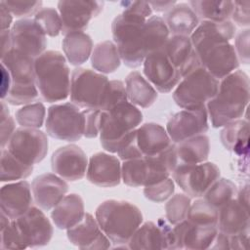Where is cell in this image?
I'll return each instance as SVG.
<instances>
[{
  "mask_svg": "<svg viewBox=\"0 0 250 250\" xmlns=\"http://www.w3.org/2000/svg\"><path fill=\"white\" fill-rule=\"evenodd\" d=\"M177 2L176 1H172V0H168V1H163V0H159V1H149L148 4L151 7L152 10H154L155 12H164L166 13L168 10H170Z\"/></svg>",
  "mask_w": 250,
  "mask_h": 250,
  "instance_id": "db71d44e",
  "label": "cell"
},
{
  "mask_svg": "<svg viewBox=\"0 0 250 250\" xmlns=\"http://www.w3.org/2000/svg\"><path fill=\"white\" fill-rule=\"evenodd\" d=\"M13 25V15L7 9L2 1H0V26L1 30L11 29Z\"/></svg>",
  "mask_w": 250,
  "mask_h": 250,
  "instance_id": "816d5d0a",
  "label": "cell"
},
{
  "mask_svg": "<svg viewBox=\"0 0 250 250\" xmlns=\"http://www.w3.org/2000/svg\"><path fill=\"white\" fill-rule=\"evenodd\" d=\"M128 102L136 106L147 108L158 98L156 89L139 71H131L125 78Z\"/></svg>",
  "mask_w": 250,
  "mask_h": 250,
  "instance_id": "4dcf8cb0",
  "label": "cell"
},
{
  "mask_svg": "<svg viewBox=\"0 0 250 250\" xmlns=\"http://www.w3.org/2000/svg\"><path fill=\"white\" fill-rule=\"evenodd\" d=\"M186 220L197 226L217 227L218 210L212 207L203 198H196V200L190 204Z\"/></svg>",
  "mask_w": 250,
  "mask_h": 250,
  "instance_id": "f35d334b",
  "label": "cell"
},
{
  "mask_svg": "<svg viewBox=\"0 0 250 250\" xmlns=\"http://www.w3.org/2000/svg\"><path fill=\"white\" fill-rule=\"evenodd\" d=\"M31 186L26 181L4 185L0 190V210L11 220L24 214L33 205Z\"/></svg>",
  "mask_w": 250,
  "mask_h": 250,
  "instance_id": "d4e9b609",
  "label": "cell"
},
{
  "mask_svg": "<svg viewBox=\"0 0 250 250\" xmlns=\"http://www.w3.org/2000/svg\"><path fill=\"white\" fill-rule=\"evenodd\" d=\"M209 129L206 106L196 109H183L167 122L166 131L174 144L202 135Z\"/></svg>",
  "mask_w": 250,
  "mask_h": 250,
  "instance_id": "ac0fdd59",
  "label": "cell"
},
{
  "mask_svg": "<svg viewBox=\"0 0 250 250\" xmlns=\"http://www.w3.org/2000/svg\"><path fill=\"white\" fill-rule=\"evenodd\" d=\"M7 9L16 18L27 19L35 16L42 8V1H21V0H2Z\"/></svg>",
  "mask_w": 250,
  "mask_h": 250,
  "instance_id": "f6af8a7d",
  "label": "cell"
},
{
  "mask_svg": "<svg viewBox=\"0 0 250 250\" xmlns=\"http://www.w3.org/2000/svg\"><path fill=\"white\" fill-rule=\"evenodd\" d=\"M129 249L174 250L173 228L168 221L159 218L141 225L127 243Z\"/></svg>",
  "mask_w": 250,
  "mask_h": 250,
  "instance_id": "e0dca14e",
  "label": "cell"
},
{
  "mask_svg": "<svg viewBox=\"0 0 250 250\" xmlns=\"http://www.w3.org/2000/svg\"><path fill=\"white\" fill-rule=\"evenodd\" d=\"M35 82L42 101H64L70 92V70L65 57L59 51L49 50L34 61Z\"/></svg>",
  "mask_w": 250,
  "mask_h": 250,
  "instance_id": "8992f818",
  "label": "cell"
},
{
  "mask_svg": "<svg viewBox=\"0 0 250 250\" xmlns=\"http://www.w3.org/2000/svg\"><path fill=\"white\" fill-rule=\"evenodd\" d=\"M249 28L241 30L235 37L234 50L239 62L249 63Z\"/></svg>",
  "mask_w": 250,
  "mask_h": 250,
  "instance_id": "c3c4849f",
  "label": "cell"
},
{
  "mask_svg": "<svg viewBox=\"0 0 250 250\" xmlns=\"http://www.w3.org/2000/svg\"><path fill=\"white\" fill-rule=\"evenodd\" d=\"M48 138L44 132L34 128L16 129L6 147L13 155L28 165L41 162L48 153Z\"/></svg>",
  "mask_w": 250,
  "mask_h": 250,
  "instance_id": "5bb4252c",
  "label": "cell"
},
{
  "mask_svg": "<svg viewBox=\"0 0 250 250\" xmlns=\"http://www.w3.org/2000/svg\"><path fill=\"white\" fill-rule=\"evenodd\" d=\"M62 48L66 61L72 65L79 66L91 58L94 45L89 34L85 32H72L64 35Z\"/></svg>",
  "mask_w": 250,
  "mask_h": 250,
  "instance_id": "d6a6232c",
  "label": "cell"
},
{
  "mask_svg": "<svg viewBox=\"0 0 250 250\" xmlns=\"http://www.w3.org/2000/svg\"><path fill=\"white\" fill-rule=\"evenodd\" d=\"M218 230L229 235L249 232V206L236 196L218 210Z\"/></svg>",
  "mask_w": 250,
  "mask_h": 250,
  "instance_id": "4316f807",
  "label": "cell"
},
{
  "mask_svg": "<svg viewBox=\"0 0 250 250\" xmlns=\"http://www.w3.org/2000/svg\"><path fill=\"white\" fill-rule=\"evenodd\" d=\"M218 233V227L197 226L184 220L173 227L174 250H204L211 247Z\"/></svg>",
  "mask_w": 250,
  "mask_h": 250,
  "instance_id": "44dd1931",
  "label": "cell"
},
{
  "mask_svg": "<svg viewBox=\"0 0 250 250\" xmlns=\"http://www.w3.org/2000/svg\"><path fill=\"white\" fill-rule=\"evenodd\" d=\"M47 135L51 138L76 142L84 136V117L72 103L55 104L48 108L45 120Z\"/></svg>",
  "mask_w": 250,
  "mask_h": 250,
  "instance_id": "8fae6325",
  "label": "cell"
},
{
  "mask_svg": "<svg viewBox=\"0 0 250 250\" xmlns=\"http://www.w3.org/2000/svg\"><path fill=\"white\" fill-rule=\"evenodd\" d=\"M174 144L166 129L154 122L145 123L132 131L120 144L117 154L125 161L157 155Z\"/></svg>",
  "mask_w": 250,
  "mask_h": 250,
  "instance_id": "9c48e42d",
  "label": "cell"
},
{
  "mask_svg": "<svg viewBox=\"0 0 250 250\" xmlns=\"http://www.w3.org/2000/svg\"><path fill=\"white\" fill-rule=\"evenodd\" d=\"M66 235L71 244L83 250L110 248L111 241L102 230L96 218L90 213H85L77 225L66 229Z\"/></svg>",
  "mask_w": 250,
  "mask_h": 250,
  "instance_id": "7402d4cb",
  "label": "cell"
},
{
  "mask_svg": "<svg viewBox=\"0 0 250 250\" xmlns=\"http://www.w3.org/2000/svg\"><path fill=\"white\" fill-rule=\"evenodd\" d=\"M13 49L36 59L46 51L47 35L34 19H20L11 27Z\"/></svg>",
  "mask_w": 250,
  "mask_h": 250,
  "instance_id": "ffe728a7",
  "label": "cell"
},
{
  "mask_svg": "<svg viewBox=\"0 0 250 250\" xmlns=\"http://www.w3.org/2000/svg\"><path fill=\"white\" fill-rule=\"evenodd\" d=\"M35 59L12 49L1 58L3 64L12 77V87L5 98L6 103L12 105H24L37 102L39 92L35 82Z\"/></svg>",
  "mask_w": 250,
  "mask_h": 250,
  "instance_id": "52a82bcc",
  "label": "cell"
},
{
  "mask_svg": "<svg viewBox=\"0 0 250 250\" xmlns=\"http://www.w3.org/2000/svg\"><path fill=\"white\" fill-rule=\"evenodd\" d=\"M249 94V77L243 70L236 69L221 79L216 95L206 104L211 125L220 128L242 118L247 110Z\"/></svg>",
  "mask_w": 250,
  "mask_h": 250,
  "instance_id": "277c9868",
  "label": "cell"
},
{
  "mask_svg": "<svg viewBox=\"0 0 250 250\" xmlns=\"http://www.w3.org/2000/svg\"><path fill=\"white\" fill-rule=\"evenodd\" d=\"M123 12L114 18L111 33L122 62L137 68L146 57L160 49L164 42L162 28L153 20L152 9L145 1H121Z\"/></svg>",
  "mask_w": 250,
  "mask_h": 250,
  "instance_id": "6da1fadb",
  "label": "cell"
},
{
  "mask_svg": "<svg viewBox=\"0 0 250 250\" xmlns=\"http://www.w3.org/2000/svg\"><path fill=\"white\" fill-rule=\"evenodd\" d=\"M191 199L186 193L172 195L165 204L166 219L171 225H176L187 219Z\"/></svg>",
  "mask_w": 250,
  "mask_h": 250,
  "instance_id": "60d3db41",
  "label": "cell"
},
{
  "mask_svg": "<svg viewBox=\"0 0 250 250\" xmlns=\"http://www.w3.org/2000/svg\"><path fill=\"white\" fill-rule=\"evenodd\" d=\"M53 225L42 209L32 205L24 214L11 220L0 214V248L25 249L47 245L53 236Z\"/></svg>",
  "mask_w": 250,
  "mask_h": 250,
  "instance_id": "3957f363",
  "label": "cell"
},
{
  "mask_svg": "<svg viewBox=\"0 0 250 250\" xmlns=\"http://www.w3.org/2000/svg\"><path fill=\"white\" fill-rule=\"evenodd\" d=\"M84 117V137L96 138L100 133L102 110L97 108H85L82 110Z\"/></svg>",
  "mask_w": 250,
  "mask_h": 250,
  "instance_id": "7dc6e473",
  "label": "cell"
},
{
  "mask_svg": "<svg viewBox=\"0 0 250 250\" xmlns=\"http://www.w3.org/2000/svg\"><path fill=\"white\" fill-rule=\"evenodd\" d=\"M33 19L48 36L56 37L62 32V24L60 13L53 7H42Z\"/></svg>",
  "mask_w": 250,
  "mask_h": 250,
  "instance_id": "b9f144b4",
  "label": "cell"
},
{
  "mask_svg": "<svg viewBox=\"0 0 250 250\" xmlns=\"http://www.w3.org/2000/svg\"><path fill=\"white\" fill-rule=\"evenodd\" d=\"M0 39H1V58H2L13 49L11 29L0 30Z\"/></svg>",
  "mask_w": 250,
  "mask_h": 250,
  "instance_id": "f5cc1de1",
  "label": "cell"
},
{
  "mask_svg": "<svg viewBox=\"0 0 250 250\" xmlns=\"http://www.w3.org/2000/svg\"><path fill=\"white\" fill-rule=\"evenodd\" d=\"M86 176L90 183L98 187H116L122 180L120 160L106 152H96L89 159Z\"/></svg>",
  "mask_w": 250,
  "mask_h": 250,
  "instance_id": "603a6c76",
  "label": "cell"
},
{
  "mask_svg": "<svg viewBox=\"0 0 250 250\" xmlns=\"http://www.w3.org/2000/svg\"><path fill=\"white\" fill-rule=\"evenodd\" d=\"M143 65L146 78L160 93L171 92L182 79L180 72L166 55L163 47L148 54Z\"/></svg>",
  "mask_w": 250,
  "mask_h": 250,
  "instance_id": "2e32d148",
  "label": "cell"
},
{
  "mask_svg": "<svg viewBox=\"0 0 250 250\" xmlns=\"http://www.w3.org/2000/svg\"><path fill=\"white\" fill-rule=\"evenodd\" d=\"M90 59L94 69L103 74L116 71L122 62L115 43L110 40L98 43L94 47Z\"/></svg>",
  "mask_w": 250,
  "mask_h": 250,
  "instance_id": "e575fe53",
  "label": "cell"
},
{
  "mask_svg": "<svg viewBox=\"0 0 250 250\" xmlns=\"http://www.w3.org/2000/svg\"><path fill=\"white\" fill-rule=\"evenodd\" d=\"M121 173L124 184L133 188H145L161 181L157 170L147 157L123 161Z\"/></svg>",
  "mask_w": 250,
  "mask_h": 250,
  "instance_id": "83f0119b",
  "label": "cell"
},
{
  "mask_svg": "<svg viewBox=\"0 0 250 250\" xmlns=\"http://www.w3.org/2000/svg\"><path fill=\"white\" fill-rule=\"evenodd\" d=\"M88 162L85 151L76 145L61 146L51 156L53 172L68 182L83 179L87 172Z\"/></svg>",
  "mask_w": 250,
  "mask_h": 250,
  "instance_id": "d6986e66",
  "label": "cell"
},
{
  "mask_svg": "<svg viewBox=\"0 0 250 250\" xmlns=\"http://www.w3.org/2000/svg\"><path fill=\"white\" fill-rule=\"evenodd\" d=\"M104 5V1H59L62 33L66 35L72 32H84L90 21L101 14Z\"/></svg>",
  "mask_w": 250,
  "mask_h": 250,
  "instance_id": "9a60e30c",
  "label": "cell"
},
{
  "mask_svg": "<svg viewBox=\"0 0 250 250\" xmlns=\"http://www.w3.org/2000/svg\"><path fill=\"white\" fill-rule=\"evenodd\" d=\"M178 165L205 162L210 153V141L205 134L175 144Z\"/></svg>",
  "mask_w": 250,
  "mask_h": 250,
  "instance_id": "1f68e13d",
  "label": "cell"
},
{
  "mask_svg": "<svg viewBox=\"0 0 250 250\" xmlns=\"http://www.w3.org/2000/svg\"><path fill=\"white\" fill-rule=\"evenodd\" d=\"M85 215L84 201L77 193L65 195L51 212L55 226L60 229H68L77 225Z\"/></svg>",
  "mask_w": 250,
  "mask_h": 250,
  "instance_id": "f1b7e54d",
  "label": "cell"
},
{
  "mask_svg": "<svg viewBox=\"0 0 250 250\" xmlns=\"http://www.w3.org/2000/svg\"><path fill=\"white\" fill-rule=\"evenodd\" d=\"M170 35L190 36L199 24V19L188 3H176L162 18Z\"/></svg>",
  "mask_w": 250,
  "mask_h": 250,
  "instance_id": "f546056e",
  "label": "cell"
},
{
  "mask_svg": "<svg viewBox=\"0 0 250 250\" xmlns=\"http://www.w3.org/2000/svg\"><path fill=\"white\" fill-rule=\"evenodd\" d=\"M188 5L199 20L222 22L229 21L231 17L234 3L229 0H192L188 2Z\"/></svg>",
  "mask_w": 250,
  "mask_h": 250,
  "instance_id": "d590c367",
  "label": "cell"
},
{
  "mask_svg": "<svg viewBox=\"0 0 250 250\" xmlns=\"http://www.w3.org/2000/svg\"><path fill=\"white\" fill-rule=\"evenodd\" d=\"M126 101H128V99L125 84L120 80H109L99 109L107 111Z\"/></svg>",
  "mask_w": 250,
  "mask_h": 250,
  "instance_id": "7bdbcfd3",
  "label": "cell"
},
{
  "mask_svg": "<svg viewBox=\"0 0 250 250\" xmlns=\"http://www.w3.org/2000/svg\"><path fill=\"white\" fill-rule=\"evenodd\" d=\"M143 121L142 111L126 101L107 111H102L100 142L104 150L115 153L122 141Z\"/></svg>",
  "mask_w": 250,
  "mask_h": 250,
  "instance_id": "ba28073f",
  "label": "cell"
},
{
  "mask_svg": "<svg viewBox=\"0 0 250 250\" xmlns=\"http://www.w3.org/2000/svg\"><path fill=\"white\" fill-rule=\"evenodd\" d=\"M173 181L190 198L202 197L220 178V168L213 162L181 164L172 172Z\"/></svg>",
  "mask_w": 250,
  "mask_h": 250,
  "instance_id": "4fadbf2b",
  "label": "cell"
},
{
  "mask_svg": "<svg viewBox=\"0 0 250 250\" xmlns=\"http://www.w3.org/2000/svg\"><path fill=\"white\" fill-rule=\"evenodd\" d=\"M16 121L24 128H40L46 117L45 105L40 102L24 104L16 111Z\"/></svg>",
  "mask_w": 250,
  "mask_h": 250,
  "instance_id": "ab89813d",
  "label": "cell"
},
{
  "mask_svg": "<svg viewBox=\"0 0 250 250\" xmlns=\"http://www.w3.org/2000/svg\"><path fill=\"white\" fill-rule=\"evenodd\" d=\"M235 25L229 20L222 22L201 21L189 36L200 65L218 80L239 67L234 46Z\"/></svg>",
  "mask_w": 250,
  "mask_h": 250,
  "instance_id": "7a4b0ae2",
  "label": "cell"
},
{
  "mask_svg": "<svg viewBox=\"0 0 250 250\" xmlns=\"http://www.w3.org/2000/svg\"><path fill=\"white\" fill-rule=\"evenodd\" d=\"M33 172V166L25 164L7 148H1V182H17L28 178Z\"/></svg>",
  "mask_w": 250,
  "mask_h": 250,
  "instance_id": "8d00e7d4",
  "label": "cell"
},
{
  "mask_svg": "<svg viewBox=\"0 0 250 250\" xmlns=\"http://www.w3.org/2000/svg\"><path fill=\"white\" fill-rule=\"evenodd\" d=\"M1 122H0V130H1V148L6 147L11 137L16 131V123L15 119L10 114L9 107L5 101L1 100Z\"/></svg>",
  "mask_w": 250,
  "mask_h": 250,
  "instance_id": "bcb514c9",
  "label": "cell"
},
{
  "mask_svg": "<svg viewBox=\"0 0 250 250\" xmlns=\"http://www.w3.org/2000/svg\"><path fill=\"white\" fill-rule=\"evenodd\" d=\"M220 80L199 66L184 76L173 92L174 102L183 109L206 106L218 91Z\"/></svg>",
  "mask_w": 250,
  "mask_h": 250,
  "instance_id": "30bf717a",
  "label": "cell"
},
{
  "mask_svg": "<svg viewBox=\"0 0 250 250\" xmlns=\"http://www.w3.org/2000/svg\"><path fill=\"white\" fill-rule=\"evenodd\" d=\"M95 218L104 234L117 247L125 246L143 223V214L138 206L116 199L102 202L96 209Z\"/></svg>",
  "mask_w": 250,
  "mask_h": 250,
  "instance_id": "5b68a950",
  "label": "cell"
},
{
  "mask_svg": "<svg viewBox=\"0 0 250 250\" xmlns=\"http://www.w3.org/2000/svg\"><path fill=\"white\" fill-rule=\"evenodd\" d=\"M233 11L231 19L239 26H249L250 24V1H233Z\"/></svg>",
  "mask_w": 250,
  "mask_h": 250,
  "instance_id": "681fc988",
  "label": "cell"
},
{
  "mask_svg": "<svg viewBox=\"0 0 250 250\" xmlns=\"http://www.w3.org/2000/svg\"><path fill=\"white\" fill-rule=\"evenodd\" d=\"M109 80L96 70L76 67L71 73L69 97L72 104L82 108H100Z\"/></svg>",
  "mask_w": 250,
  "mask_h": 250,
  "instance_id": "7c38bea8",
  "label": "cell"
},
{
  "mask_svg": "<svg viewBox=\"0 0 250 250\" xmlns=\"http://www.w3.org/2000/svg\"><path fill=\"white\" fill-rule=\"evenodd\" d=\"M31 189L36 205L51 210L66 195L68 185L55 173H44L33 179Z\"/></svg>",
  "mask_w": 250,
  "mask_h": 250,
  "instance_id": "cb8c5ba5",
  "label": "cell"
},
{
  "mask_svg": "<svg viewBox=\"0 0 250 250\" xmlns=\"http://www.w3.org/2000/svg\"><path fill=\"white\" fill-rule=\"evenodd\" d=\"M236 185L226 178H219L205 192L203 199L207 201L212 207L219 210L226 203L236 196Z\"/></svg>",
  "mask_w": 250,
  "mask_h": 250,
  "instance_id": "74e56055",
  "label": "cell"
},
{
  "mask_svg": "<svg viewBox=\"0 0 250 250\" xmlns=\"http://www.w3.org/2000/svg\"><path fill=\"white\" fill-rule=\"evenodd\" d=\"M163 49L182 78L198 68L200 62L188 36L170 35Z\"/></svg>",
  "mask_w": 250,
  "mask_h": 250,
  "instance_id": "484cf974",
  "label": "cell"
},
{
  "mask_svg": "<svg viewBox=\"0 0 250 250\" xmlns=\"http://www.w3.org/2000/svg\"><path fill=\"white\" fill-rule=\"evenodd\" d=\"M175 191V182L170 177L156 184L146 186L144 188V195L150 201L161 203L168 200Z\"/></svg>",
  "mask_w": 250,
  "mask_h": 250,
  "instance_id": "ee69618b",
  "label": "cell"
},
{
  "mask_svg": "<svg viewBox=\"0 0 250 250\" xmlns=\"http://www.w3.org/2000/svg\"><path fill=\"white\" fill-rule=\"evenodd\" d=\"M220 139L226 149L237 155L248 154L249 122L247 119H238L224 126Z\"/></svg>",
  "mask_w": 250,
  "mask_h": 250,
  "instance_id": "836d02e7",
  "label": "cell"
},
{
  "mask_svg": "<svg viewBox=\"0 0 250 250\" xmlns=\"http://www.w3.org/2000/svg\"><path fill=\"white\" fill-rule=\"evenodd\" d=\"M0 77V97L1 100H5L12 87V77L9 70L3 64H1Z\"/></svg>",
  "mask_w": 250,
  "mask_h": 250,
  "instance_id": "f907efd6",
  "label": "cell"
}]
</instances>
